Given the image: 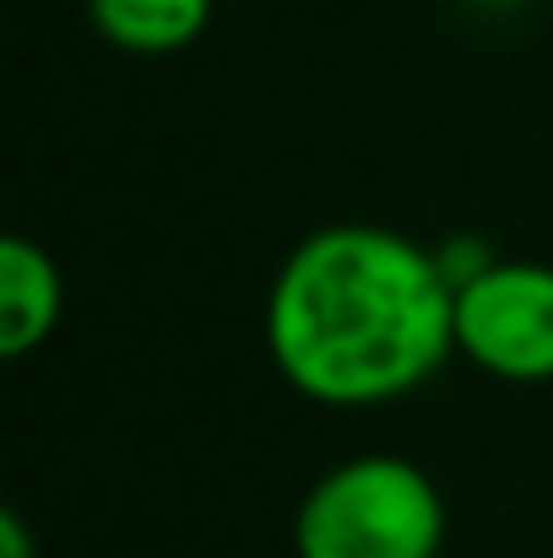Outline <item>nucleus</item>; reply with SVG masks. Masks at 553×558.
<instances>
[{"label": "nucleus", "instance_id": "f257e3e1", "mask_svg": "<svg viewBox=\"0 0 553 558\" xmlns=\"http://www.w3.org/2000/svg\"><path fill=\"white\" fill-rule=\"evenodd\" d=\"M266 348L304 401H401L456 353V277L380 222L315 228L272 282Z\"/></svg>", "mask_w": 553, "mask_h": 558}, {"label": "nucleus", "instance_id": "f03ea898", "mask_svg": "<svg viewBox=\"0 0 553 558\" xmlns=\"http://www.w3.org/2000/svg\"><path fill=\"white\" fill-rule=\"evenodd\" d=\"M445 499L401 456H353L332 466L293 515L299 558H440Z\"/></svg>", "mask_w": 553, "mask_h": 558}, {"label": "nucleus", "instance_id": "7ed1b4c3", "mask_svg": "<svg viewBox=\"0 0 553 558\" xmlns=\"http://www.w3.org/2000/svg\"><path fill=\"white\" fill-rule=\"evenodd\" d=\"M456 353L494 379H553V266L489 260L456 282Z\"/></svg>", "mask_w": 553, "mask_h": 558}, {"label": "nucleus", "instance_id": "20e7f679", "mask_svg": "<svg viewBox=\"0 0 553 558\" xmlns=\"http://www.w3.org/2000/svg\"><path fill=\"white\" fill-rule=\"evenodd\" d=\"M65 282L44 244L5 239L0 244V359H27L60 326Z\"/></svg>", "mask_w": 553, "mask_h": 558}, {"label": "nucleus", "instance_id": "39448f33", "mask_svg": "<svg viewBox=\"0 0 553 558\" xmlns=\"http://www.w3.org/2000/svg\"><path fill=\"white\" fill-rule=\"evenodd\" d=\"M87 16L125 54H180L206 33L212 0H87Z\"/></svg>", "mask_w": 553, "mask_h": 558}, {"label": "nucleus", "instance_id": "423d86ee", "mask_svg": "<svg viewBox=\"0 0 553 558\" xmlns=\"http://www.w3.org/2000/svg\"><path fill=\"white\" fill-rule=\"evenodd\" d=\"M0 558H33L27 526H22L16 515H0Z\"/></svg>", "mask_w": 553, "mask_h": 558}]
</instances>
